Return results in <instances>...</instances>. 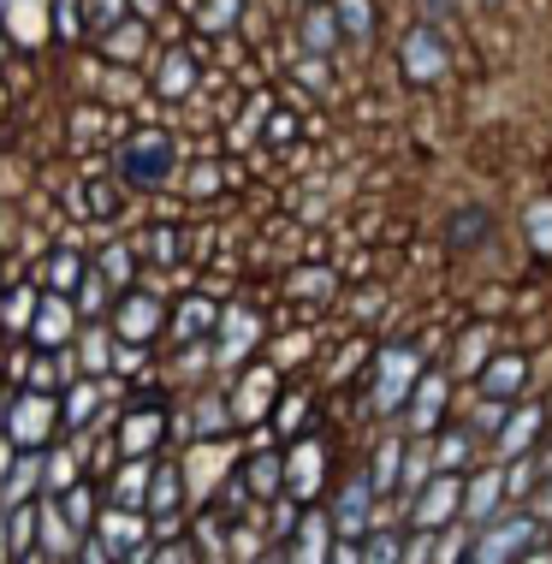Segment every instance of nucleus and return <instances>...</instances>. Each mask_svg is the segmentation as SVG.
Wrapping results in <instances>:
<instances>
[{
	"instance_id": "obj_2",
	"label": "nucleus",
	"mask_w": 552,
	"mask_h": 564,
	"mask_svg": "<svg viewBox=\"0 0 552 564\" xmlns=\"http://www.w3.org/2000/svg\"><path fill=\"white\" fill-rule=\"evenodd\" d=\"M416 380H422V350L416 345L380 350V362H375V410H404L410 392H416Z\"/></svg>"
},
{
	"instance_id": "obj_1",
	"label": "nucleus",
	"mask_w": 552,
	"mask_h": 564,
	"mask_svg": "<svg viewBox=\"0 0 552 564\" xmlns=\"http://www.w3.org/2000/svg\"><path fill=\"white\" fill-rule=\"evenodd\" d=\"M534 546H541V523L517 511V517L487 523V535H469V564H517Z\"/></svg>"
},
{
	"instance_id": "obj_9",
	"label": "nucleus",
	"mask_w": 552,
	"mask_h": 564,
	"mask_svg": "<svg viewBox=\"0 0 552 564\" xmlns=\"http://www.w3.org/2000/svg\"><path fill=\"white\" fill-rule=\"evenodd\" d=\"M505 499H511V494H505L499 469H481L475 481H464V517H469V523H494V511L505 506Z\"/></svg>"
},
{
	"instance_id": "obj_31",
	"label": "nucleus",
	"mask_w": 552,
	"mask_h": 564,
	"mask_svg": "<svg viewBox=\"0 0 552 564\" xmlns=\"http://www.w3.org/2000/svg\"><path fill=\"white\" fill-rule=\"evenodd\" d=\"M517 564H552L546 553H523V558H517Z\"/></svg>"
},
{
	"instance_id": "obj_13",
	"label": "nucleus",
	"mask_w": 552,
	"mask_h": 564,
	"mask_svg": "<svg viewBox=\"0 0 552 564\" xmlns=\"http://www.w3.org/2000/svg\"><path fill=\"white\" fill-rule=\"evenodd\" d=\"M191 84H196V59L184 48H166L161 66H155V89H161V96H184Z\"/></svg>"
},
{
	"instance_id": "obj_12",
	"label": "nucleus",
	"mask_w": 552,
	"mask_h": 564,
	"mask_svg": "<svg viewBox=\"0 0 552 564\" xmlns=\"http://www.w3.org/2000/svg\"><path fill=\"white\" fill-rule=\"evenodd\" d=\"M143 42H149V19H137V12H131V19H119L113 30H101V48L113 59H137V54H143Z\"/></svg>"
},
{
	"instance_id": "obj_18",
	"label": "nucleus",
	"mask_w": 552,
	"mask_h": 564,
	"mask_svg": "<svg viewBox=\"0 0 552 564\" xmlns=\"http://www.w3.org/2000/svg\"><path fill=\"white\" fill-rule=\"evenodd\" d=\"M291 481H303V487H297V499H310V494H315V481H321V446H315V440H303L297 457H291Z\"/></svg>"
},
{
	"instance_id": "obj_22",
	"label": "nucleus",
	"mask_w": 552,
	"mask_h": 564,
	"mask_svg": "<svg viewBox=\"0 0 552 564\" xmlns=\"http://www.w3.org/2000/svg\"><path fill=\"white\" fill-rule=\"evenodd\" d=\"M119 19H131V0H89V24L96 30H113Z\"/></svg>"
},
{
	"instance_id": "obj_29",
	"label": "nucleus",
	"mask_w": 552,
	"mask_h": 564,
	"mask_svg": "<svg viewBox=\"0 0 552 564\" xmlns=\"http://www.w3.org/2000/svg\"><path fill=\"white\" fill-rule=\"evenodd\" d=\"M173 487H178V476H173V469H161V476H155V506H173Z\"/></svg>"
},
{
	"instance_id": "obj_25",
	"label": "nucleus",
	"mask_w": 552,
	"mask_h": 564,
	"mask_svg": "<svg viewBox=\"0 0 552 564\" xmlns=\"http://www.w3.org/2000/svg\"><path fill=\"white\" fill-rule=\"evenodd\" d=\"M155 322H161V315H155V303H131V310H126V327H131V333H149Z\"/></svg>"
},
{
	"instance_id": "obj_4",
	"label": "nucleus",
	"mask_w": 552,
	"mask_h": 564,
	"mask_svg": "<svg viewBox=\"0 0 552 564\" xmlns=\"http://www.w3.org/2000/svg\"><path fill=\"white\" fill-rule=\"evenodd\" d=\"M452 517H464V481H457L452 469H440V476L422 487V499H416V511H410V523L434 535L440 523H452Z\"/></svg>"
},
{
	"instance_id": "obj_24",
	"label": "nucleus",
	"mask_w": 552,
	"mask_h": 564,
	"mask_svg": "<svg viewBox=\"0 0 552 564\" xmlns=\"http://www.w3.org/2000/svg\"><path fill=\"white\" fill-rule=\"evenodd\" d=\"M250 481H256V494H280V457H256Z\"/></svg>"
},
{
	"instance_id": "obj_11",
	"label": "nucleus",
	"mask_w": 552,
	"mask_h": 564,
	"mask_svg": "<svg viewBox=\"0 0 552 564\" xmlns=\"http://www.w3.org/2000/svg\"><path fill=\"white\" fill-rule=\"evenodd\" d=\"M440 410H446V380H440V375H422L416 392H410V422H416V434H434Z\"/></svg>"
},
{
	"instance_id": "obj_16",
	"label": "nucleus",
	"mask_w": 552,
	"mask_h": 564,
	"mask_svg": "<svg viewBox=\"0 0 552 564\" xmlns=\"http://www.w3.org/2000/svg\"><path fill=\"white\" fill-rule=\"evenodd\" d=\"M333 12H339V30L350 42L375 36V0H333Z\"/></svg>"
},
{
	"instance_id": "obj_26",
	"label": "nucleus",
	"mask_w": 552,
	"mask_h": 564,
	"mask_svg": "<svg viewBox=\"0 0 552 564\" xmlns=\"http://www.w3.org/2000/svg\"><path fill=\"white\" fill-rule=\"evenodd\" d=\"M464 452H469V434H446V446H440V464H464Z\"/></svg>"
},
{
	"instance_id": "obj_23",
	"label": "nucleus",
	"mask_w": 552,
	"mask_h": 564,
	"mask_svg": "<svg viewBox=\"0 0 552 564\" xmlns=\"http://www.w3.org/2000/svg\"><path fill=\"white\" fill-rule=\"evenodd\" d=\"M155 434H161V416H137L131 429H126V446L131 452H149V446H155Z\"/></svg>"
},
{
	"instance_id": "obj_8",
	"label": "nucleus",
	"mask_w": 552,
	"mask_h": 564,
	"mask_svg": "<svg viewBox=\"0 0 552 564\" xmlns=\"http://www.w3.org/2000/svg\"><path fill=\"white\" fill-rule=\"evenodd\" d=\"M48 0H0V24H7L12 42H42V30H48Z\"/></svg>"
},
{
	"instance_id": "obj_32",
	"label": "nucleus",
	"mask_w": 552,
	"mask_h": 564,
	"mask_svg": "<svg viewBox=\"0 0 552 564\" xmlns=\"http://www.w3.org/2000/svg\"><path fill=\"white\" fill-rule=\"evenodd\" d=\"M161 564H184V558H178V553H166V558H161Z\"/></svg>"
},
{
	"instance_id": "obj_20",
	"label": "nucleus",
	"mask_w": 552,
	"mask_h": 564,
	"mask_svg": "<svg viewBox=\"0 0 552 564\" xmlns=\"http://www.w3.org/2000/svg\"><path fill=\"white\" fill-rule=\"evenodd\" d=\"M321 558H327V523L310 517V523H303V535H297V558H291V564H321Z\"/></svg>"
},
{
	"instance_id": "obj_27",
	"label": "nucleus",
	"mask_w": 552,
	"mask_h": 564,
	"mask_svg": "<svg viewBox=\"0 0 552 564\" xmlns=\"http://www.w3.org/2000/svg\"><path fill=\"white\" fill-rule=\"evenodd\" d=\"M143 499V469H131V476H119V506H137Z\"/></svg>"
},
{
	"instance_id": "obj_6",
	"label": "nucleus",
	"mask_w": 552,
	"mask_h": 564,
	"mask_svg": "<svg viewBox=\"0 0 552 564\" xmlns=\"http://www.w3.org/2000/svg\"><path fill=\"white\" fill-rule=\"evenodd\" d=\"M375 481L368 476H350L345 481V494H339V506H333V529H339L345 541H362L368 529H375Z\"/></svg>"
},
{
	"instance_id": "obj_15",
	"label": "nucleus",
	"mask_w": 552,
	"mask_h": 564,
	"mask_svg": "<svg viewBox=\"0 0 552 564\" xmlns=\"http://www.w3.org/2000/svg\"><path fill=\"white\" fill-rule=\"evenodd\" d=\"M303 36H310L315 54H327L333 42L345 36V30H339V12H333V7H310V12H303Z\"/></svg>"
},
{
	"instance_id": "obj_19",
	"label": "nucleus",
	"mask_w": 552,
	"mask_h": 564,
	"mask_svg": "<svg viewBox=\"0 0 552 564\" xmlns=\"http://www.w3.org/2000/svg\"><path fill=\"white\" fill-rule=\"evenodd\" d=\"M362 564H404V535H380V529H368L362 535Z\"/></svg>"
},
{
	"instance_id": "obj_21",
	"label": "nucleus",
	"mask_w": 552,
	"mask_h": 564,
	"mask_svg": "<svg viewBox=\"0 0 552 564\" xmlns=\"http://www.w3.org/2000/svg\"><path fill=\"white\" fill-rule=\"evenodd\" d=\"M534 476H541V469H534V457H511V476H505V494H511V499H529V494H534Z\"/></svg>"
},
{
	"instance_id": "obj_5",
	"label": "nucleus",
	"mask_w": 552,
	"mask_h": 564,
	"mask_svg": "<svg viewBox=\"0 0 552 564\" xmlns=\"http://www.w3.org/2000/svg\"><path fill=\"white\" fill-rule=\"evenodd\" d=\"M119 166H126L131 178H143V185H155V178L173 173V137L166 131H137L126 143V155H119Z\"/></svg>"
},
{
	"instance_id": "obj_7",
	"label": "nucleus",
	"mask_w": 552,
	"mask_h": 564,
	"mask_svg": "<svg viewBox=\"0 0 552 564\" xmlns=\"http://www.w3.org/2000/svg\"><path fill=\"white\" fill-rule=\"evenodd\" d=\"M541 429H546L541 404L511 410V416H505V429H499V457H505V464H511V457H529V452H534V440H541Z\"/></svg>"
},
{
	"instance_id": "obj_14",
	"label": "nucleus",
	"mask_w": 552,
	"mask_h": 564,
	"mask_svg": "<svg viewBox=\"0 0 552 564\" xmlns=\"http://www.w3.org/2000/svg\"><path fill=\"white\" fill-rule=\"evenodd\" d=\"M368 481H375V494H392V487L404 481V440H387V446L375 452V469H368Z\"/></svg>"
},
{
	"instance_id": "obj_30",
	"label": "nucleus",
	"mask_w": 552,
	"mask_h": 564,
	"mask_svg": "<svg viewBox=\"0 0 552 564\" xmlns=\"http://www.w3.org/2000/svg\"><path fill=\"white\" fill-rule=\"evenodd\" d=\"M131 12H137V19H149V24H155L161 12H166V0H131Z\"/></svg>"
},
{
	"instance_id": "obj_3",
	"label": "nucleus",
	"mask_w": 552,
	"mask_h": 564,
	"mask_svg": "<svg viewBox=\"0 0 552 564\" xmlns=\"http://www.w3.org/2000/svg\"><path fill=\"white\" fill-rule=\"evenodd\" d=\"M398 59H404V78L410 84H440V78H446V42H440L434 24L410 30L404 48H398Z\"/></svg>"
},
{
	"instance_id": "obj_10",
	"label": "nucleus",
	"mask_w": 552,
	"mask_h": 564,
	"mask_svg": "<svg viewBox=\"0 0 552 564\" xmlns=\"http://www.w3.org/2000/svg\"><path fill=\"white\" fill-rule=\"evenodd\" d=\"M523 375H529V362L517 357V350H505V357H494L481 369V399H505V404H511L517 392H523Z\"/></svg>"
},
{
	"instance_id": "obj_33",
	"label": "nucleus",
	"mask_w": 552,
	"mask_h": 564,
	"mask_svg": "<svg viewBox=\"0 0 552 564\" xmlns=\"http://www.w3.org/2000/svg\"><path fill=\"white\" fill-rule=\"evenodd\" d=\"M546 511H552V494H546Z\"/></svg>"
},
{
	"instance_id": "obj_17",
	"label": "nucleus",
	"mask_w": 552,
	"mask_h": 564,
	"mask_svg": "<svg viewBox=\"0 0 552 564\" xmlns=\"http://www.w3.org/2000/svg\"><path fill=\"white\" fill-rule=\"evenodd\" d=\"M238 12H243V0H203V7H196V24H203L208 36H226V30L238 24Z\"/></svg>"
},
{
	"instance_id": "obj_28",
	"label": "nucleus",
	"mask_w": 552,
	"mask_h": 564,
	"mask_svg": "<svg viewBox=\"0 0 552 564\" xmlns=\"http://www.w3.org/2000/svg\"><path fill=\"white\" fill-rule=\"evenodd\" d=\"M107 541H113V546H131V541H137V523H126V517H113V523H107Z\"/></svg>"
}]
</instances>
